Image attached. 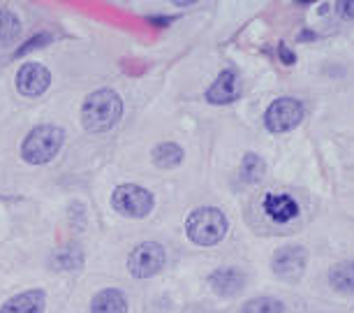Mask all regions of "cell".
Instances as JSON below:
<instances>
[{
  "label": "cell",
  "instance_id": "16",
  "mask_svg": "<svg viewBox=\"0 0 354 313\" xmlns=\"http://www.w3.org/2000/svg\"><path fill=\"white\" fill-rule=\"evenodd\" d=\"M21 21L12 10H0V49H8L19 39Z\"/></svg>",
  "mask_w": 354,
  "mask_h": 313
},
{
  "label": "cell",
  "instance_id": "3",
  "mask_svg": "<svg viewBox=\"0 0 354 313\" xmlns=\"http://www.w3.org/2000/svg\"><path fill=\"white\" fill-rule=\"evenodd\" d=\"M65 132L56 125H37L28 132V137L21 144V156L30 165H44L49 163L63 146Z\"/></svg>",
  "mask_w": 354,
  "mask_h": 313
},
{
  "label": "cell",
  "instance_id": "22",
  "mask_svg": "<svg viewBox=\"0 0 354 313\" xmlns=\"http://www.w3.org/2000/svg\"><path fill=\"white\" fill-rule=\"evenodd\" d=\"M174 21V17H149V24L158 26V28H165V26H169Z\"/></svg>",
  "mask_w": 354,
  "mask_h": 313
},
{
  "label": "cell",
  "instance_id": "17",
  "mask_svg": "<svg viewBox=\"0 0 354 313\" xmlns=\"http://www.w3.org/2000/svg\"><path fill=\"white\" fill-rule=\"evenodd\" d=\"M151 156H153V163H156L158 168L169 170V168H176V165L183 161V149L174 142H162L153 149Z\"/></svg>",
  "mask_w": 354,
  "mask_h": 313
},
{
  "label": "cell",
  "instance_id": "10",
  "mask_svg": "<svg viewBox=\"0 0 354 313\" xmlns=\"http://www.w3.org/2000/svg\"><path fill=\"white\" fill-rule=\"evenodd\" d=\"M239 96H241V82L234 70H223L211 89L206 91V100L211 105H230Z\"/></svg>",
  "mask_w": 354,
  "mask_h": 313
},
{
  "label": "cell",
  "instance_id": "13",
  "mask_svg": "<svg viewBox=\"0 0 354 313\" xmlns=\"http://www.w3.org/2000/svg\"><path fill=\"white\" fill-rule=\"evenodd\" d=\"M91 313H128V299L121 290L106 288L93 297Z\"/></svg>",
  "mask_w": 354,
  "mask_h": 313
},
{
  "label": "cell",
  "instance_id": "14",
  "mask_svg": "<svg viewBox=\"0 0 354 313\" xmlns=\"http://www.w3.org/2000/svg\"><path fill=\"white\" fill-rule=\"evenodd\" d=\"M329 283L333 290L350 295L354 292V260H345V262L333 265L329 269Z\"/></svg>",
  "mask_w": 354,
  "mask_h": 313
},
{
  "label": "cell",
  "instance_id": "23",
  "mask_svg": "<svg viewBox=\"0 0 354 313\" xmlns=\"http://www.w3.org/2000/svg\"><path fill=\"white\" fill-rule=\"evenodd\" d=\"M278 51H280V56H283V61H285V65H292L294 61H297V58H294V54L290 49H287L285 44H278Z\"/></svg>",
  "mask_w": 354,
  "mask_h": 313
},
{
  "label": "cell",
  "instance_id": "6",
  "mask_svg": "<svg viewBox=\"0 0 354 313\" xmlns=\"http://www.w3.org/2000/svg\"><path fill=\"white\" fill-rule=\"evenodd\" d=\"M304 118V105L294 98H278L269 105L264 114V123L271 132H287L294 130Z\"/></svg>",
  "mask_w": 354,
  "mask_h": 313
},
{
  "label": "cell",
  "instance_id": "5",
  "mask_svg": "<svg viewBox=\"0 0 354 313\" xmlns=\"http://www.w3.org/2000/svg\"><path fill=\"white\" fill-rule=\"evenodd\" d=\"M167 253L162 244L158 242H144L139 244L128 258V269L135 278H151L165 267Z\"/></svg>",
  "mask_w": 354,
  "mask_h": 313
},
{
  "label": "cell",
  "instance_id": "21",
  "mask_svg": "<svg viewBox=\"0 0 354 313\" xmlns=\"http://www.w3.org/2000/svg\"><path fill=\"white\" fill-rule=\"evenodd\" d=\"M338 12L345 19H354V0H343V3H338Z\"/></svg>",
  "mask_w": 354,
  "mask_h": 313
},
{
  "label": "cell",
  "instance_id": "18",
  "mask_svg": "<svg viewBox=\"0 0 354 313\" xmlns=\"http://www.w3.org/2000/svg\"><path fill=\"white\" fill-rule=\"evenodd\" d=\"M264 177V161L255 153H245L241 161V181L255 184Z\"/></svg>",
  "mask_w": 354,
  "mask_h": 313
},
{
  "label": "cell",
  "instance_id": "20",
  "mask_svg": "<svg viewBox=\"0 0 354 313\" xmlns=\"http://www.w3.org/2000/svg\"><path fill=\"white\" fill-rule=\"evenodd\" d=\"M49 42H51V35H49V33H39L37 37H30L28 42H26L24 46H19V49L15 51V56L19 58V56L28 54V51H32V49H39V46L49 44Z\"/></svg>",
  "mask_w": 354,
  "mask_h": 313
},
{
  "label": "cell",
  "instance_id": "1",
  "mask_svg": "<svg viewBox=\"0 0 354 313\" xmlns=\"http://www.w3.org/2000/svg\"><path fill=\"white\" fill-rule=\"evenodd\" d=\"M121 114H123L121 96L111 89H102L86 98L82 107V123L88 132H104L118 123Z\"/></svg>",
  "mask_w": 354,
  "mask_h": 313
},
{
  "label": "cell",
  "instance_id": "12",
  "mask_svg": "<svg viewBox=\"0 0 354 313\" xmlns=\"http://www.w3.org/2000/svg\"><path fill=\"white\" fill-rule=\"evenodd\" d=\"M44 304L46 297L42 290H28L8 299L3 304V309H0V313H44Z\"/></svg>",
  "mask_w": 354,
  "mask_h": 313
},
{
  "label": "cell",
  "instance_id": "9",
  "mask_svg": "<svg viewBox=\"0 0 354 313\" xmlns=\"http://www.w3.org/2000/svg\"><path fill=\"white\" fill-rule=\"evenodd\" d=\"M262 209L273 223H290L294 218H299V202L287 193H269V195H264Z\"/></svg>",
  "mask_w": 354,
  "mask_h": 313
},
{
  "label": "cell",
  "instance_id": "7",
  "mask_svg": "<svg viewBox=\"0 0 354 313\" xmlns=\"http://www.w3.org/2000/svg\"><path fill=\"white\" fill-rule=\"evenodd\" d=\"M308 265V253L304 246H285V249L276 251V256L271 260L273 274L283 281H299Z\"/></svg>",
  "mask_w": 354,
  "mask_h": 313
},
{
  "label": "cell",
  "instance_id": "15",
  "mask_svg": "<svg viewBox=\"0 0 354 313\" xmlns=\"http://www.w3.org/2000/svg\"><path fill=\"white\" fill-rule=\"evenodd\" d=\"M82 265H84V253L79 246H65V249H58L51 256V269L58 271L82 269Z\"/></svg>",
  "mask_w": 354,
  "mask_h": 313
},
{
  "label": "cell",
  "instance_id": "4",
  "mask_svg": "<svg viewBox=\"0 0 354 313\" xmlns=\"http://www.w3.org/2000/svg\"><path fill=\"white\" fill-rule=\"evenodd\" d=\"M111 204L121 216L144 218V216H149L151 209H153V195L146 188H142V186L123 184L113 190Z\"/></svg>",
  "mask_w": 354,
  "mask_h": 313
},
{
  "label": "cell",
  "instance_id": "8",
  "mask_svg": "<svg viewBox=\"0 0 354 313\" xmlns=\"http://www.w3.org/2000/svg\"><path fill=\"white\" fill-rule=\"evenodd\" d=\"M51 84V75L44 65L39 63H26L17 75V89L21 96L28 98H37L49 89Z\"/></svg>",
  "mask_w": 354,
  "mask_h": 313
},
{
  "label": "cell",
  "instance_id": "2",
  "mask_svg": "<svg viewBox=\"0 0 354 313\" xmlns=\"http://www.w3.org/2000/svg\"><path fill=\"white\" fill-rule=\"evenodd\" d=\"M185 232L197 246H213L227 235V216L218 206H199L185 221Z\"/></svg>",
  "mask_w": 354,
  "mask_h": 313
},
{
  "label": "cell",
  "instance_id": "19",
  "mask_svg": "<svg viewBox=\"0 0 354 313\" xmlns=\"http://www.w3.org/2000/svg\"><path fill=\"white\" fill-rule=\"evenodd\" d=\"M241 313H285V306L276 297H257L245 302Z\"/></svg>",
  "mask_w": 354,
  "mask_h": 313
},
{
  "label": "cell",
  "instance_id": "11",
  "mask_svg": "<svg viewBox=\"0 0 354 313\" xmlns=\"http://www.w3.org/2000/svg\"><path fill=\"white\" fill-rule=\"evenodd\" d=\"M209 285L220 297H234L245 288V274L239 267H220L209 276Z\"/></svg>",
  "mask_w": 354,
  "mask_h": 313
}]
</instances>
